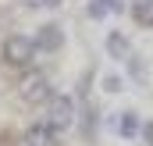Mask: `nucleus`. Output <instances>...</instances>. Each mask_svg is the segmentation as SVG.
Wrapping results in <instances>:
<instances>
[{"label":"nucleus","mask_w":153,"mask_h":146,"mask_svg":"<svg viewBox=\"0 0 153 146\" xmlns=\"http://www.w3.org/2000/svg\"><path fill=\"white\" fill-rule=\"evenodd\" d=\"M107 54L117 57V61H125V57H128V39L121 36V32H111V36H107Z\"/></svg>","instance_id":"nucleus-7"},{"label":"nucleus","mask_w":153,"mask_h":146,"mask_svg":"<svg viewBox=\"0 0 153 146\" xmlns=\"http://www.w3.org/2000/svg\"><path fill=\"white\" fill-rule=\"evenodd\" d=\"M32 4H39V7H57L61 0H32Z\"/></svg>","instance_id":"nucleus-14"},{"label":"nucleus","mask_w":153,"mask_h":146,"mask_svg":"<svg viewBox=\"0 0 153 146\" xmlns=\"http://www.w3.org/2000/svg\"><path fill=\"white\" fill-rule=\"evenodd\" d=\"M71 118H75V100H71L68 93H61V96L50 100V107H46V121H50L57 132H64V128L71 125Z\"/></svg>","instance_id":"nucleus-3"},{"label":"nucleus","mask_w":153,"mask_h":146,"mask_svg":"<svg viewBox=\"0 0 153 146\" xmlns=\"http://www.w3.org/2000/svg\"><path fill=\"white\" fill-rule=\"evenodd\" d=\"M0 54H4V64H11V68H29L32 57H36V39H29V36H7L4 46H0Z\"/></svg>","instance_id":"nucleus-2"},{"label":"nucleus","mask_w":153,"mask_h":146,"mask_svg":"<svg viewBox=\"0 0 153 146\" xmlns=\"http://www.w3.org/2000/svg\"><path fill=\"white\" fill-rule=\"evenodd\" d=\"M61 143V132L50 125V121H36L29 132H25V146H57Z\"/></svg>","instance_id":"nucleus-4"},{"label":"nucleus","mask_w":153,"mask_h":146,"mask_svg":"<svg viewBox=\"0 0 153 146\" xmlns=\"http://www.w3.org/2000/svg\"><path fill=\"white\" fill-rule=\"evenodd\" d=\"M103 14H107V4L103 0H93L89 4V18H103Z\"/></svg>","instance_id":"nucleus-11"},{"label":"nucleus","mask_w":153,"mask_h":146,"mask_svg":"<svg viewBox=\"0 0 153 146\" xmlns=\"http://www.w3.org/2000/svg\"><path fill=\"white\" fill-rule=\"evenodd\" d=\"M82 136L85 139H96V110L85 107V118H82Z\"/></svg>","instance_id":"nucleus-9"},{"label":"nucleus","mask_w":153,"mask_h":146,"mask_svg":"<svg viewBox=\"0 0 153 146\" xmlns=\"http://www.w3.org/2000/svg\"><path fill=\"white\" fill-rule=\"evenodd\" d=\"M103 4H107V11H114V14L125 7V0H103Z\"/></svg>","instance_id":"nucleus-13"},{"label":"nucleus","mask_w":153,"mask_h":146,"mask_svg":"<svg viewBox=\"0 0 153 146\" xmlns=\"http://www.w3.org/2000/svg\"><path fill=\"white\" fill-rule=\"evenodd\" d=\"M18 96H22L25 104H50V100H53L50 78L43 72H25L18 78Z\"/></svg>","instance_id":"nucleus-1"},{"label":"nucleus","mask_w":153,"mask_h":146,"mask_svg":"<svg viewBox=\"0 0 153 146\" xmlns=\"http://www.w3.org/2000/svg\"><path fill=\"white\" fill-rule=\"evenodd\" d=\"M32 39H36V50H46V54H50V50H61V43H64V36H61V29H57L53 22L39 25V32H36Z\"/></svg>","instance_id":"nucleus-5"},{"label":"nucleus","mask_w":153,"mask_h":146,"mask_svg":"<svg viewBox=\"0 0 153 146\" xmlns=\"http://www.w3.org/2000/svg\"><path fill=\"white\" fill-rule=\"evenodd\" d=\"M143 139H146V146H153V121L143 125Z\"/></svg>","instance_id":"nucleus-12"},{"label":"nucleus","mask_w":153,"mask_h":146,"mask_svg":"<svg viewBox=\"0 0 153 146\" xmlns=\"http://www.w3.org/2000/svg\"><path fill=\"white\" fill-rule=\"evenodd\" d=\"M117 132H121V139H135V136H143V121H139V114L125 110L121 121H117Z\"/></svg>","instance_id":"nucleus-6"},{"label":"nucleus","mask_w":153,"mask_h":146,"mask_svg":"<svg viewBox=\"0 0 153 146\" xmlns=\"http://www.w3.org/2000/svg\"><path fill=\"white\" fill-rule=\"evenodd\" d=\"M121 86H125V82H121V75H107V78H103V89H107V93H117Z\"/></svg>","instance_id":"nucleus-10"},{"label":"nucleus","mask_w":153,"mask_h":146,"mask_svg":"<svg viewBox=\"0 0 153 146\" xmlns=\"http://www.w3.org/2000/svg\"><path fill=\"white\" fill-rule=\"evenodd\" d=\"M132 14L139 25H153V0H132Z\"/></svg>","instance_id":"nucleus-8"}]
</instances>
